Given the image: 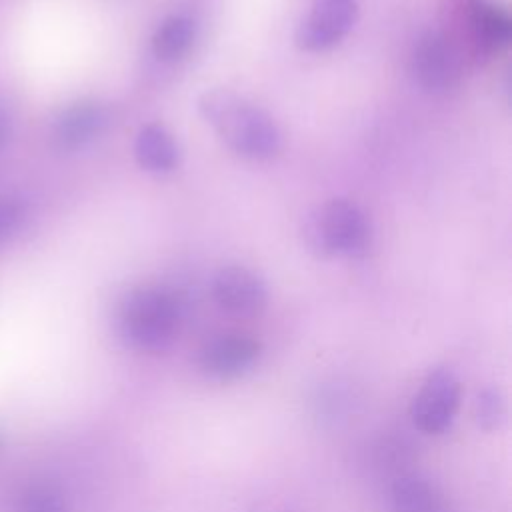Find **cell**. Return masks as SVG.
Segmentation results:
<instances>
[{"label":"cell","mask_w":512,"mask_h":512,"mask_svg":"<svg viewBox=\"0 0 512 512\" xmlns=\"http://www.w3.org/2000/svg\"><path fill=\"white\" fill-rule=\"evenodd\" d=\"M204 122L218 138L246 160H270L282 148V134L274 118L228 88L204 90L196 100Z\"/></svg>","instance_id":"1"},{"label":"cell","mask_w":512,"mask_h":512,"mask_svg":"<svg viewBox=\"0 0 512 512\" xmlns=\"http://www.w3.org/2000/svg\"><path fill=\"white\" fill-rule=\"evenodd\" d=\"M180 318L182 304L172 290L140 286L120 300L116 326L128 346L156 354L174 342Z\"/></svg>","instance_id":"2"},{"label":"cell","mask_w":512,"mask_h":512,"mask_svg":"<svg viewBox=\"0 0 512 512\" xmlns=\"http://www.w3.org/2000/svg\"><path fill=\"white\" fill-rule=\"evenodd\" d=\"M302 236L316 256L360 258L372 246V224L356 202L334 198L306 214Z\"/></svg>","instance_id":"3"},{"label":"cell","mask_w":512,"mask_h":512,"mask_svg":"<svg viewBox=\"0 0 512 512\" xmlns=\"http://www.w3.org/2000/svg\"><path fill=\"white\" fill-rule=\"evenodd\" d=\"M448 28L442 30L462 54L464 62H482L512 40L510 14L490 0H448Z\"/></svg>","instance_id":"4"},{"label":"cell","mask_w":512,"mask_h":512,"mask_svg":"<svg viewBox=\"0 0 512 512\" xmlns=\"http://www.w3.org/2000/svg\"><path fill=\"white\" fill-rule=\"evenodd\" d=\"M464 58L442 30H426L418 36L410 56V72L416 84L430 94H446L456 88Z\"/></svg>","instance_id":"5"},{"label":"cell","mask_w":512,"mask_h":512,"mask_svg":"<svg viewBox=\"0 0 512 512\" xmlns=\"http://www.w3.org/2000/svg\"><path fill=\"white\" fill-rule=\"evenodd\" d=\"M358 18L356 0H312L296 28L294 42L304 52H326L340 44Z\"/></svg>","instance_id":"6"},{"label":"cell","mask_w":512,"mask_h":512,"mask_svg":"<svg viewBox=\"0 0 512 512\" xmlns=\"http://www.w3.org/2000/svg\"><path fill=\"white\" fill-rule=\"evenodd\" d=\"M458 400L460 384L454 372L448 368H436L426 376L420 392L412 400V420L422 432L440 434L450 426Z\"/></svg>","instance_id":"7"},{"label":"cell","mask_w":512,"mask_h":512,"mask_svg":"<svg viewBox=\"0 0 512 512\" xmlns=\"http://www.w3.org/2000/svg\"><path fill=\"white\" fill-rule=\"evenodd\" d=\"M214 302L234 316H254L264 310L268 290L264 280L242 264L222 266L212 278Z\"/></svg>","instance_id":"8"},{"label":"cell","mask_w":512,"mask_h":512,"mask_svg":"<svg viewBox=\"0 0 512 512\" xmlns=\"http://www.w3.org/2000/svg\"><path fill=\"white\" fill-rule=\"evenodd\" d=\"M110 124V110L96 100L66 106L52 122V146L60 152H78L100 138Z\"/></svg>","instance_id":"9"},{"label":"cell","mask_w":512,"mask_h":512,"mask_svg":"<svg viewBox=\"0 0 512 512\" xmlns=\"http://www.w3.org/2000/svg\"><path fill=\"white\" fill-rule=\"evenodd\" d=\"M260 356V342L246 334H224L210 340L200 352V366L214 378H234L246 372Z\"/></svg>","instance_id":"10"},{"label":"cell","mask_w":512,"mask_h":512,"mask_svg":"<svg viewBox=\"0 0 512 512\" xmlns=\"http://www.w3.org/2000/svg\"><path fill=\"white\" fill-rule=\"evenodd\" d=\"M134 158L146 172L168 174L180 164V146L166 126L150 122L136 134Z\"/></svg>","instance_id":"11"},{"label":"cell","mask_w":512,"mask_h":512,"mask_svg":"<svg viewBox=\"0 0 512 512\" xmlns=\"http://www.w3.org/2000/svg\"><path fill=\"white\" fill-rule=\"evenodd\" d=\"M394 512H448L438 488L420 474L404 472L390 488Z\"/></svg>","instance_id":"12"},{"label":"cell","mask_w":512,"mask_h":512,"mask_svg":"<svg viewBox=\"0 0 512 512\" xmlns=\"http://www.w3.org/2000/svg\"><path fill=\"white\" fill-rule=\"evenodd\" d=\"M196 38V22L192 16L174 12L166 16L152 34L150 48L156 60L164 64L178 62L188 54Z\"/></svg>","instance_id":"13"},{"label":"cell","mask_w":512,"mask_h":512,"mask_svg":"<svg viewBox=\"0 0 512 512\" xmlns=\"http://www.w3.org/2000/svg\"><path fill=\"white\" fill-rule=\"evenodd\" d=\"M18 512H68V506L54 484L38 482L22 492Z\"/></svg>","instance_id":"14"},{"label":"cell","mask_w":512,"mask_h":512,"mask_svg":"<svg viewBox=\"0 0 512 512\" xmlns=\"http://www.w3.org/2000/svg\"><path fill=\"white\" fill-rule=\"evenodd\" d=\"M412 444L406 438L398 436H388L382 438L374 446V464L378 470L392 472L396 476L404 474L400 468L412 460Z\"/></svg>","instance_id":"15"},{"label":"cell","mask_w":512,"mask_h":512,"mask_svg":"<svg viewBox=\"0 0 512 512\" xmlns=\"http://www.w3.org/2000/svg\"><path fill=\"white\" fill-rule=\"evenodd\" d=\"M474 416L482 428H486V430L498 428V424L502 422V416H504L502 396L492 388L482 390L474 402Z\"/></svg>","instance_id":"16"},{"label":"cell","mask_w":512,"mask_h":512,"mask_svg":"<svg viewBox=\"0 0 512 512\" xmlns=\"http://www.w3.org/2000/svg\"><path fill=\"white\" fill-rule=\"evenodd\" d=\"M26 220V204L20 198H0V244Z\"/></svg>","instance_id":"17"},{"label":"cell","mask_w":512,"mask_h":512,"mask_svg":"<svg viewBox=\"0 0 512 512\" xmlns=\"http://www.w3.org/2000/svg\"><path fill=\"white\" fill-rule=\"evenodd\" d=\"M14 132V120L8 104L0 98V152L8 146Z\"/></svg>","instance_id":"18"}]
</instances>
